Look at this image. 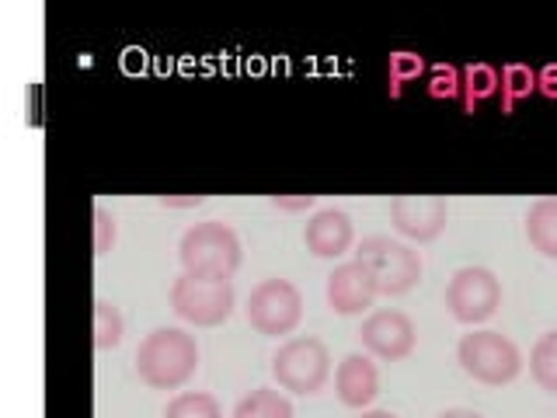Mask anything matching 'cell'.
<instances>
[{
	"mask_svg": "<svg viewBox=\"0 0 557 418\" xmlns=\"http://www.w3.org/2000/svg\"><path fill=\"white\" fill-rule=\"evenodd\" d=\"M171 310L196 328H216L234 314V283L220 275L182 272L171 283Z\"/></svg>",
	"mask_w": 557,
	"mask_h": 418,
	"instance_id": "4",
	"label": "cell"
},
{
	"mask_svg": "<svg viewBox=\"0 0 557 418\" xmlns=\"http://www.w3.org/2000/svg\"><path fill=\"white\" fill-rule=\"evenodd\" d=\"M356 261H362L370 269L373 283L383 296H400L418 286L422 279V255H418L411 244L394 241V237H362V244L356 248Z\"/></svg>",
	"mask_w": 557,
	"mask_h": 418,
	"instance_id": "5",
	"label": "cell"
},
{
	"mask_svg": "<svg viewBox=\"0 0 557 418\" xmlns=\"http://www.w3.org/2000/svg\"><path fill=\"white\" fill-rule=\"evenodd\" d=\"M161 206H171V209H191V206H202V196H161Z\"/></svg>",
	"mask_w": 557,
	"mask_h": 418,
	"instance_id": "22",
	"label": "cell"
},
{
	"mask_svg": "<svg viewBox=\"0 0 557 418\" xmlns=\"http://www.w3.org/2000/svg\"><path fill=\"white\" fill-rule=\"evenodd\" d=\"M457 359L463 366L467 377H474L484 388H502V383H512L522 370V353L519 345L502 335V331L481 328L470 331L457 345Z\"/></svg>",
	"mask_w": 557,
	"mask_h": 418,
	"instance_id": "3",
	"label": "cell"
},
{
	"mask_svg": "<svg viewBox=\"0 0 557 418\" xmlns=\"http://www.w3.org/2000/svg\"><path fill=\"white\" fill-rule=\"evenodd\" d=\"M449 206L440 196H397L391 199V223L397 234H405L408 241H435L446 231Z\"/></svg>",
	"mask_w": 557,
	"mask_h": 418,
	"instance_id": "10",
	"label": "cell"
},
{
	"mask_svg": "<svg viewBox=\"0 0 557 418\" xmlns=\"http://www.w3.org/2000/svg\"><path fill=\"white\" fill-rule=\"evenodd\" d=\"M362 418H397L394 411H383V408H373V411H362Z\"/></svg>",
	"mask_w": 557,
	"mask_h": 418,
	"instance_id": "25",
	"label": "cell"
},
{
	"mask_svg": "<svg viewBox=\"0 0 557 418\" xmlns=\"http://www.w3.org/2000/svg\"><path fill=\"white\" fill-rule=\"evenodd\" d=\"M164 418H223V408H220V401L206 391H182L168 401Z\"/></svg>",
	"mask_w": 557,
	"mask_h": 418,
	"instance_id": "17",
	"label": "cell"
},
{
	"mask_svg": "<svg viewBox=\"0 0 557 418\" xmlns=\"http://www.w3.org/2000/svg\"><path fill=\"white\" fill-rule=\"evenodd\" d=\"M272 377L283 391H293V394H318L327 377H331V353L321 339L313 335H296V339H286L283 345L275 348L272 356Z\"/></svg>",
	"mask_w": 557,
	"mask_h": 418,
	"instance_id": "6",
	"label": "cell"
},
{
	"mask_svg": "<svg viewBox=\"0 0 557 418\" xmlns=\"http://www.w3.org/2000/svg\"><path fill=\"white\" fill-rule=\"evenodd\" d=\"M231 418H293V405H289V397H283L278 391L258 388L248 397L237 401Z\"/></svg>",
	"mask_w": 557,
	"mask_h": 418,
	"instance_id": "15",
	"label": "cell"
},
{
	"mask_svg": "<svg viewBox=\"0 0 557 418\" xmlns=\"http://www.w3.org/2000/svg\"><path fill=\"white\" fill-rule=\"evenodd\" d=\"M530 377L544 388L547 394H557V328L544 331L530 348Z\"/></svg>",
	"mask_w": 557,
	"mask_h": 418,
	"instance_id": "16",
	"label": "cell"
},
{
	"mask_svg": "<svg viewBox=\"0 0 557 418\" xmlns=\"http://www.w3.org/2000/svg\"><path fill=\"white\" fill-rule=\"evenodd\" d=\"M435 418H481L474 408H446V411H440Z\"/></svg>",
	"mask_w": 557,
	"mask_h": 418,
	"instance_id": "24",
	"label": "cell"
},
{
	"mask_svg": "<svg viewBox=\"0 0 557 418\" xmlns=\"http://www.w3.org/2000/svg\"><path fill=\"white\" fill-rule=\"evenodd\" d=\"M359 339H362V348L373 359L397 362V359H405V356L414 353L418 331H414V321L408 318L405 310L380 307V310H370V318L362 321Z\"/></svg>",
	"mask_w": 557,
	"mask_h": 418,
	"instance_id": "9",
	"label": "cell"
},
{
	"mask_svg": "<svg viewBox=\"0 0 557 418\" xmlns=\"http://www.w3.org/2000/svg\"><path fill=\"white\" fill-rule=\"evenodd\" d=\"M502 307V283L492 269L463 266L446 283V310L460 324H481Z\"/></svg>",
	"mask_w": 557,
	"mask_h": 418,
	"instance_id": "8",
	"label": "cell"
},
{
	"mask_svg": "<svg viewBox=\"0 0 557 418\" xmlns=\"http://www.w3.org/2000/svg\"><path fill=\"white\" fill-rule=\"evenodd\" d=\"M324 296H327V307L331 310L342 314V318H352V314H362V310L373 307L380 290L373 283L370 269H366L362 261L352 258V261H342V266L331 269Z\"/></svg>",
	"mask_w": 557,
	"mask_h": 418,
	"instance_id": "11",
	"label": "cell"
},
{
	"mask_svg": "<svg viewBox=\"0 0 557 418\" xmlns=\"http://www.w3.org/2000/svg\"><path fill=\"white\" fill-rule=\"evenodd\" d=\"M313 202H318V196H272V206L283 209V213H307Z\"/></svg>",
	"mask_w": 557,
	"mask_h": 418,
	"instance_id": "20",
	"label": "cell"
},
{
	"mask_svg": "<svg viewBox=\"0 0 557 418\" xmlns=\"http://www.w3.org/2000/svg\"><path fill=\"white\" fill-rule=\"evenodd\" d=\"M240 237L231 223L223 220H202L188 226L178 241V261L191 275H220L231 279L240 266Z\"/></svg>",
	"mask_w": 557,
	"mask_h": 418,
	"instance_id": "2",
	"label": "cell"
},
{
	"mask_svg": "<svg viewBox=\"0 0 557 418\" xmlns=\"http://www.w3.org/2000/svg\"><path fill=\"white\" fill-rule=\"evenodd\" d=\"M352 237H356L352 220L335 206L318 209L304 226V244L313 258H342L348 248H352Z\"/></svg>",
	"mask_w": 557,
	"mask_h": 418,
	"instance_id": "12",
	"label": "cell"
},
{
	"mask_svg": "<svg viewBox=\"0 0 557 418\" xmlns=\"http://www.w3.org/2000/svg\"><path fill=\"white\" fill-rule=\"evenodd\" d=\"M199 366V345L182 328H153L136 348V373L153 391H178Z\"/></svg>",
	"mask_w": 557,
	"mask_h": 418,
	"instance_id": "1",
	"label": "cell"
},
{
	"mask_svg": "<svg viewBox=\"0 0 557 418\" xmlns=\"http://www.w3.org/2000/svg\"><path fill=\"white\" fill-rule=\"evenodd\" d=\"M335 394L345 408H366L380 394V370L370 356L348 353L335 370Z\"/></svg>",
	"mask_w": 557,
	"mask_h": 418,
	"instance_id": "13",
	"label": "cell"
},
{
	"mask_svg": "<svg viewBox=\"0 0 557 418\" xmlns=\"http://www.w3.org/2000/svg\"><path fill=\"white\" fill-rule=\"evenodd\" d=\"M470 91H474V95H492L495 91V74H492V70H484V66L470 70Z\"/></svg>",
	"mask_w": 557,
	"mask_h": 418,
	"instance_id": "21",
	"label": "cell"
},
{
	"mask_svg": "<svg viewBox=\"0 0 557 418\" xmlns=\"http://www.w3.org/2000/svg\"><path fill=\"white\" fill-rule=\"evenodd\" d=\"M527 237L540 255L557 261V196L536 199L527 209Z\"/></svg>",
	"mask_w": 557,
	"mask_h": 418,
	"instance_id": "14",
	"label": "cell"
},
{
	"mask_svg": "<svg viewBox=\"0 0 557 418\" xmlns=\"http://www.w3.org/2000/svg\"><path fill=\"white\" fill-rule=\"evenodd\" d=\"M394 70H397V74H418V70H422V60H405V57H400L394 63Z\"/></svg>",
	"mask_w": 557,
	"mask_h": 418,
	"instance_id": "23",
	"label": "cell"
},
{
	"mask_svg": "<svg viewBox=\"0 0 557 418\" xmlns=\"http://www.w3.org/2000/svg\"><path fill=\"white\" fill-rule=\"evenodd\" d=\"M122 335H126V321H122L119 307L109 300H95V348L109 353L122 342Z\"/></svg>",
	"mask_w": 557,
	"mask_h": 418,
	"instance_id": "18",
	"label": "cell"
},
{
	"mask_svg": "<svg viewBox=\"0 0 557 418\" xmlns=\"http://www.w3.org/2000/svg\"><path fill=\"white\" fill-rule=\"evenodd\" d=\"M115 244V217L104 206H95V255H109Z\"/></svg>",
	"mask_w": 557,
	"mask_h": 418,
	"instance_id": "19",
	"label": "cell"
},
{
	"mask_svg": "<svg viewBox=\"0 0 557 418\" xmlns=\"http://www.w3.org/2000/svg\"><path fill=\"white\" fill-rule=\"evenodd\" d=\"M244 314H248V324L258 335H269V339L289 335L304 318V293L296 283H289V279H278V275L261 279L251 290Z\"/></svg>",
	"mask_w": 557,
	"mask_h": 418,
	"instance_id": "7",
	"label": "cell"
}]
</instances>
